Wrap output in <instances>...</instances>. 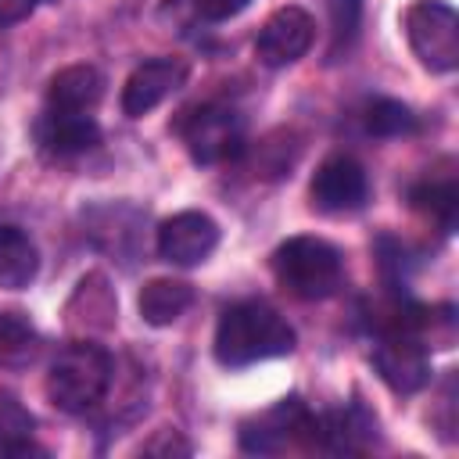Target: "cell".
Returning <instances> with one entry per match:
<instances>
[{"mask_svg":"<svg viewBox=\"0 0 459 459\" xmlns=\"http://www.w3.org/2000/svg\"><path fill=\"white\" fill-rule=\"evenodd\" d=\"M405 36L430 72H452L459 65V14L445 0H416L405 11Z\"/></svg>","mask_w":459,"mask_h":459,"instance_id":"cell-4","label":"cell"},{"mask_svg":"<svg viewBox=\"0 0 459 459\" xmlns=\"http://www.w3.org/2000/svg\"><path fill=\"white\" fill-rule=\"evenodd\" d=\"M294 441L316 445V416L301 405V398H283L240 427V445L247 452H283Z\"/></svg>","mask_w":459,"mask_h":459,"instance_id":"cell-6","label":"cell"},{"mask_svg":"<svg viewBox=\"0 0 459 459\" xmlns=\"http://www.w3.org/2000/svg\"><path fill=\"white\" fill-rule=\"evenodd\" d=\"M312 36H316V22H312L308 11H301V7H280L258 29L255 54H258L262 65L283 68V65H294L312 47Z\"/></svg>","mask_w":459,"mask_h":459,"instance_id":"cell-7","label":"cell"},{"mask_svg":"<svg viewBox=\"0 0 459 459\" xmlns=\"http://www.w3.org/2000/svg\"><path fill=\"white\" fill-rule=\"evenodd\" d=\"M362 122H366V133H373V136H409V133H416V115L402 100H391V97L369 100L366 111H362Z\"/></svg>","mask_w":459,"mask_h":459,"instance_id":"cell-18","label":"cell"},{"mask_svg":"<svg viewBox=\"0 0 459 459\" xmlns=\"http://www.w3.org/2000/svg\"><path fill=\"white\" fill-rule=\"evenodd\" d=\"M43 4H50V0H0V29L25 22V18H29L36 7H43Z\"/></svg>","mask_w":459,"mask_h":459,"instance_id":"cell-23","label":"cell"},{"mask_svg":"<svg viewBox=\"0 0 459 459\" xmlns=\"http://www.w3.org/2000/svg\"><path fill=\"white\" fill-rule=\"evenodd\" d=\"M186 82V65L179 57H151L133 68V75L122 86V111L129 118H140L154 111L165 97H172Z\"/></svg>","mask_w":459,"mask_h":459,"instance_id":"cell-11","label":"cell"},{"mask_svg":"<svg viewBox=\"0 0 459 459\" xmlns=\"http://www.w3.org/2000/svg\"><path fill=\"white\" fill-rule=\"evenodd\" d=\"M39 273V251L18 226H0V287L22 290Z\"/></svg>","mask_w":459,"mask_h":459,"instance_id":"cell-15","label":"cell"},{"mask_svg":"<svg viewBox=\"0 0 459 459\" xmlns=\"http://www.w3.org/2000/svg\"><path fill=\"white\" fill-rule=\"evenodd\" d=\"M104 97V75L93 65H68L47 86L50 111H93Z\"/></svg>","mask_w":459,"mask_h":459,"instance_id":"cell-13","label":"cell"},{"mask_svg":"<svg viewBox=\"0 0 459 459\" xmlns=\"http://www.w3.org/2000/svg\"><path fill=\"white\" fill-rule=\"evenodd\" d=\"M219 244V226L204 212H176L158 230V255L172 265H197Z\"/></svg>","mask_w":459,"mask_h":459,"instance_id":"cell-10","label":"cell"},{"mask_svg":"<svg viewBox=\"0 0 459 459\" xmlns=\"http://www.w3.org/2000/svg\"><path fill=\"white\" fill-rule=\"evenodd\" d=\"M111 387V355L100 344H68L47 373V394L61 412L93 409Z\"/></svg>","mask_w":459,"mask_h":459,"instance_id":"cell-2","label":"cell"},{"mask_svg":"<svg viewBox=\"0 0 459 459\" xmlns=\"http://www.w3.org/2000/svg\"><path fill=\"white\" fill-rule=\"evenodd\" d=\"M273 273L294 298L319 301L341 287V255L319 237H290L273 251Z\"/></svg>","mask_w":459,"mask_h":459,"instance_id":"cell-3","label":"cell"},{"mask_svg":"<svg viewBox=\"0 0 459 459\" xmlns=\"http://www.w3.org/2000/svg\"><path fill=\"white\" fill-rule=\"evenodd\" d=\"M32 430H36L32 412H29L11 391H0V455H25V452H36Z\"/></svg>","mask_w":459,"mask_h":459,"instance_id":"cell-17","label":"cell"},{"mask_svg":"<svg viewBox=\"0 0 459 459\" xmlns=\"http://www.w3.org/2000/svg\"><path fill=\"white\" fill-rule=\"evenodd\" d=\"M194 4V11L204 18V22H226V18H233V14H240L251 0H190Z\"/></svg>","mask_w":459,"mask_h":459,"instance_id":"cell-22","label":"cell"},{"mask_svg":"<svg viewBox=\"0 0 459 459\" xmlns=\"http://www.w3.org/2000/svg\"><path fill=\"white\" fill-rule=\"evenodd\" d=\"M373 430H377V423L359 405L316 416V445H323L330 452H359L373 437Z\"/></svg>","mask_w":459,"mask_h":459,"instance_id":"cell-14","label":"cell"},{"mask_svg":"<svg viewBox=\"0 0 459 459\" xmlns=\"http://www.w3.org/2000/svg\"><path fill=\"white\" fill-rule=\"evenodd\" d=\"M36 133H39V143L57 158L82 154V151L97 147V140H100V126L86 111H47L39 118Z\"/></svg>","mask_w":459,"mask_h":459,"instance_id":"cell-12","label":"cell"},{"mask_svg":"<svg viewBox=\"0 0 459 459\" xmlns=\"http://www.w3.org/2000/svg\"><path fill=\"white\" fill-rule=\"evenodd\" d=\"M359 29V0H333V50L348 43Z\"/></svg>","mask_w":459,"mask_h":459,"instance_id":"cell-21","label":"cell"},{"mask_svg":"<svg viewBox=\"0 0 459 459\" xmlns=\"http://www.w3.org/2000/svg\"><path fill=\"white\" fill-rule=\"evenodd\" d=\"M373 366L380 380L398 394H412L430 380L427 344L416 333H384L373 348Z\"/></svg>","mask_w":459,"mask_h":459,"instance_id":"cell-8","label":"cell"},{"mask_svg":"<svg viewBox=\"0 0 459 459\" xmlns=\"http://www.w3.org/2000/svg\"><path fill=\"white\" fill-rule=\"evenodd\" d=\"M179 136L194 161L222 165L244 151V118L222 104H201L179 118Z\"/></svg>","mask_w":459,"mask_h":459,"instance_id":"cell-5","label":"cell"},{"mask_svg":"<svg viewBox=\"0 0 459 459\" xmlns=\"http://www.w3.org/2000/svg\"><path fill=\"white\" fill-rule=\"evenodd\" d=\"M412 208H420L423 215H430L445 233H452V226H455V208H459V201H455V183L452 179H445V183H420V186H412Z\"/></svg>","mask_w":459,"mask_h":459,"instance_id":"cell-19","label":"cell"},{"mask_svg":"<svg viewBox=\"0 0 459 459\" xmlns=\"http://www.w3.org/2000/svg\"><path fill=\"white\" fill-rule=\"evenodd\" d=\"M294 330L265 301H237L219 316L215 326V359L230 369L255 366L262 359L290 355Z\"/></svg>","mask_w":459,"mask_h":459,"instance_id":"cell-1","label":"cell"},{"mask_svg":"<svg viewBox=\"0 0 459 459\" xmlns=\"http://www.w3.org/2000/svg\"><path fill=\"white\" fill-rule=\"evenodd\" d=\"M136 305H140L143 323L169 326L194 305V287L183 283V280H151V283H143Z\"/></svg>","mask_w":459,"mask_h":459,"instance_id":"cell-16","label":"cell"},{"mask_svg":"<svg viewBox=\"0 0 459 459\" xmlns=\"http://www.w3.org/2000/svg\"><path fill=\"white\" fill-rule=\"evenodd\" d=\"M29 351H32V330L14 316H0V362H18Z\"/></svg>","mask_w":459,"mask_h":459,"instance_id":"cell-20","label":"cell"},{"mask_svg":"<svg viewBox=\"0 0 459 459\" xmlns=\"http://www.w3.org/2000/svg\"><path fill=\"white\" fill-rule=\"evenodd\" d=\"M312 204L319 212H330V215H341V212H355L362 208L366 194H369V179H366V169L348 158V154H333L326 158L316 176H312Z\"/></svg>","mask_w":459,"mask_h":459,"instance_id":"cell-9","label":"cell"}]
</instances>
